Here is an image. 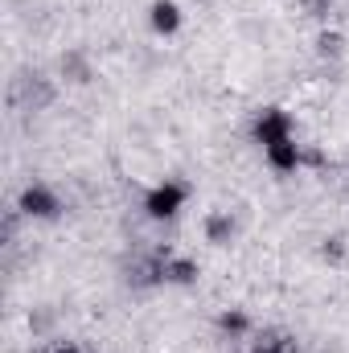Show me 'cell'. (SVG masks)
I'll return each instance as SVG.
<instances>
[{
  "mask_svg": "<svg viewBox=\"0 0 349 353\" xmlns=\"http://www.w3.org/2000/svg\"><path fill=\"white\" fill-rule=\"evenodd\" d=\"M185 205H189V185L181 176H161L140 197V210H144L148 222H173V218H181Z\"/></svg>",
  "mask_w": 349,
  "mask_h": 353,
  "instance_id": "obj_1",
  "label": "cell"
},
{
  "mask_svg": "<svg viewBox=\"0 0 349 353\" xmlns=\"http://www.w3.org/2000/svg\"><path fill=\"white\" fill-rule=\"evenodd\" d=\"M21 218L29 222H58L66 214V197L50 185V181H29L21 193H17V205H12Z\"/></svg>",
  "mask_w": 349,
  "mask_h": 353,
  "instance_id": "obj_2",
  "label": "cell"
},
{
  "mask_svg": "<svg viewBox=\"0 0 349 353\" xmlns=\"http://www.w3.org/2000/svg\"><path fill=\"white\" fill-rule=\"evenodd\" d=\"M214 329H218V337L222 341H235V345H247L251 337H255V316L247 312V308H222L218 316H214Z\"/></svg>",
  "mask_w": 349,
  "mask_h": 353,
  "instance_id": "obj_3",
  "label": "cell"
},
{
  "mask_svg": "<svg viewBox=\"0 0 349 353\" xmlns=\"http://www.w3.org/2000/svg\"><path fill=\"white\" fill-rule=\"evenodd\" d=\"M201 239L210 247H230L239 239V218L230 210H206L201 214Z\"/></svg>",
  "mask_w": 349,
  "mask_h": 353,
  "instance_id": "obj_4",
  "label": "cell"
},
{
  "mask_svg": "<svg viewBox=\"0 0 349 353\" xmlns=\"http://www.w3.org/2000/svg\"><path fill=\"white\" fill-rule=\"evenodd\" d=\"M247 353H304V345H300V337L296 333H288V329H255V337L243 345Z\"/></svg>",
  "mask_w": 349,
  "mask_h": 353,
  "instance_id": "obj_5",
  "label": "cell"
},
{
  "mask_svg": "<svg viewBox=\"0 0 349 353\" xmlns=\"http://www.w3.org/2000/svg\"><path fill=\"white\" fill-rule=\"evenodd\" d=\"M181 25H185V12H181L177 0H152L148 4V29L157 37H177Z\"/></svg>",
  "mask_w": 349,
  "mask_h": 353,
  "instance_id": "obj_6",
  "label": "cell"
},
{
  "mask_svg": "<svg viewBox=\"0 0 349 353\" xmlns=\"http://www.w3.org/2000/svg\"><path fill=\"white\" fill-rule=\"evenodd\" d=\"M17 103H25V107H46L50 103V83L41 79V74H25L21 83H17Z\"/></svg>",
  "mask_w": 349,
  "mask_h": 353,
  "instance_id": "obj_7",
  "label": "cell"
},
{
  "mask_svg": "<svg viewBox=\"0 0 349 353\" xmlns=\"http://www.w3.org/2000/svg\"><path fill=\"white\" fill-rule=\"evenodd\" d=\"M346 255H349V247H346L341 234H333V239L321 243V259H325V263H346Z\"/></svg>",
  "mask_w": 349,
  "mask_h": 353,
  "instance_id": "obj_8",
  "label": "cell"
},
{
  "mask_svg": "<svg viewBox=\"0 0 349 353\" xmlns=\"http://www.w3.org/2000/svg\"><path fill=\"white\" fill-rule=\"evenodd\" d=\"M341 46H346L341 33H321V54L325 58H341Z\"/></svg>",
  "mask_w": 349,
  "mask_h": 353,
  "instance_id": "obj_9",
  "label": "cell"
},
{
  "mask_svg": "<svg viewBox=\"0 0 349 353\" xmlns=\"http://www.w3.org/2000/svg\"><path fill=\"white\" fill-rule=\"evenodd\" d=\"M300 8H308V12H325L329 0H300Z\"/></svg>",
  "mask_w": 349,
  "mask_h": 353,
  "instance_id": "obj_10",
  "label": "cell"
}]
</instances>
